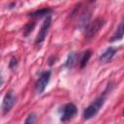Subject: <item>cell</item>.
Segmentation results:
<instances>
[{
	"label": "cell",
	"instance_id": "1",
	"mask_svg": "<svg viewBox=\"0 0 124 124\" xmlns=\"http://www.w3.org/2000/svg\"><path fill=\"white\" fill-rule=\"evenodd\" d=\"M111 88H112L111 83L108 84V86H107V88L104 90V92H103L99 97H97V98L84 109V111H83V119L88 120V119L92 118L93 116H95V115L98 113V111H99L100 108L103 107V105H104V103H105V101H106V96H107V94L109 93V91L111 90Z\"/></svg>",
	"mask_w": 124,
	"mask_h": 124
},
{
	"label": "cell",
	"instance_id": "2",
	"mask_svg": "<svg viewBox=\"0 0 124 124\" xmlns=\"http://www.w3.org/2000/svg\"><path fill=\"white\" fill-rule=\"evenodd\" d=\"M104 19L101 17H98L96 19L93 20V22H91L90 24L87 25V27L85 28V37L86 39H91L93 38L104 26Z\"/></svg>",
	"mask_w": 124,
	"mask_h": 124
},
{
	"label": "cell",
	"instance_id": "3",
	"mask_svg": "<svg viewBox=\"0 0 124 124\" xmlns=\"http://www.w3.org/2000/svg\"><path fill=\"white\" fill-rule=\"evenodd\" d=\"M50 76H51V71H49V70L41 73L38 80L35 83V90L38 94H42L45 91V89L50 79Z\"/></svg>",
	"mask_w": 124,
	"mask_h": 124
},
{
	"label": "cell",
	"instance_id": "4",
	"mask_svg": "<svg viewBox=\"0 0 124 124\" xmlns=\"http://www.w3.org/2000/svg\"><path fill=\"white\" fill-rule=\"evenodd\" d=\"M50 24H51V16H47L46 17V19L44 20V22H43V24H42V26L40 28V31H39V33L37 35V38H36V41H35V45L37 46H40L43 44V42L45 41V39L46 37V34L48 32V29L50 27Z\"/></svg>",
	"mask_w": 124,
	"mask_h": 124
},
{
	"label": "cell",
	"instance_id": "5",
	"mask_svg": "<svg viewBox=\"0 0 124 124\" xmlns=\"http://www.w3.org/2000/svg\"><path fill=\"white\" fill-rule=\"evenodd\" d=\"M77 112H78V109H77L76 105L73 103H68L62 107L60 120L62 122H67L71 120L77 114Z\"/></svg>",
	"mask_w": 124,
	"mask_h": 124
},
{
	"label": "cell",
	"instance_id": "6",
	"mask_svg": "<svg viewBox=\"0 0 124 124\" xmlns=\"http://www.w3.org/2000/svg\"><path fill=\"white\" fill-rule=\"evenodd\" d=\"M16 101V97L14 95L13 91H9L6 93L3 99V103H2V112L4 115L7 114L12 109Z\"/></svg>",
	"mask_w": 124,
	"mask_h": 124
},
{
	"label": "cell",
	"instance_id": "7",
	"mask_svg": "<svg viewBox=\"0 0 124 124\" xmlns=\"http://www.w3.org/2000/svg\"><path fill=\"white\" fill-rule=\"evenodd\" d=\"M117 51V48L116 47H113V46H109L108 47L100 56V61L102 63H108L114 56V54L116 53Z\"/></svg>",
	"mask_w": 124,
	"mask_h": 124
},
{
	"label": "cell",
	"instance_id": "8",
	"mask_svg": "<svg viewBox=\"0 0 124 124\" xmlns=\"http://www.w3.org/2000/svg\"><path fill=\"white\" fill-rule=\"evenodd\" d=\"M124 37V20H122L120 22V24L118 25L117 29L115 30L114 34L110 37L109 42H116V41H120L122 40V38Z\"/></svg>",
	"mask_w": 124,
	"mask_h": 124
},
{
	"label": "cell",
	"instance_id": "9",
	"mask_svg": "<svg viewBox=\"0 0 124 124\" xmlns=\"http://www.w3.org/2000/svg\"><path fill=\"white\" fill-rule=\"evenodd\" d=\"M51 13H52V10L51 9H49V8H43V9L37 10V11L29 14L28 15V17H31V18H41L43 16H49Z\"/></svg>",
	"mask_w": 124,
	"mask_h": 124
},
{
	"label": "cell",
	"instance_id": "10",
	"mask_svg": "<svg viewBox=\"0 0 124 124\" xmlns=\"http://www.w3.org/2000/svg\"><path fill=\"white\" fill-rule=\"evenodd\" d=\"M78 58V53H76V52H71V53H69L68 58H67V60H66V62H65V64H64V67H66V68H68V69L73 68V67L77 64Z\"/></svg>",
	"mask_w": 124,
	"mask_h": 124
},
{
	"label": "cell",
	"instance_id": "11",
	"mask_svg": "<svg viewBox=\"0 0 124 124\" xmlns=\"http://www.w3.org/2000/svg\"><path fill=\"white\" fill-rule=\"evenodd\" d=\"M91 54H92V52H91L90 49L86 50V51L82 54V56H81V58H80V62H79L81 69L84 68V67L87 65V63H88V61H89V59H90V57H91Z\"/></svg>",
	"mask_w": 124,
	"mask_h": 124
},
{
	"label": "cell",
	"instance_id": "12",
	"mask_svg": "<svg viewBox=\"0 0 124 124\" xmlns=\"http://www.w3.org/2000/svg\"><path fill=\"white\" fill-rule=\"evenodd\" d=\"M35 22H29V23H27V24H25V26H24V29H23V36L24 37H27L32 31H33V29H34V27H35Z\"/></svg>",
	"mask_w": 124,
	"mask_h": 124
},
{
	"label": "cell",
	"instance_id": "13",
	"mask_svg": "<svg viewBox=\"0 0 124 124\" xmlns=\"http://www.w3.org/2000/svg\"><path fill=\"white\" fill-rule=\"evenodd\" d=\"M17 66V58L13 56L11 59H10V62H9V68L11 70H15Z\"/></svg>",
	"mask_w": 124,
	"mask_h": 124
},
{
	"label": "cell",
	"instance_id": "14",
	"mask_svg": "<svg viewBox=\"0 0 124 124\" xmlns=\"http://www.w3.org/2000/svg\"><path fill=\"white\" fill-rule=\"evenodd\" d=\"M36 121V114H34V113H31V114H29L28 116H27V118L24 120V123H34Z\"/></svg>",
	"mask_w": 124,
	"mask_h": 124
},
{
	"label": "cell",
	"instance_id": "15",
	"mask_svg": "<svg viewBox=\"0 0 124 124\" xmlns=\"http://www.w3.org/2000/svg\"><path fill=\"white\" fill-rule=\"evenodd\" d=\"M55 60H56V57H54V56H51V57L49 58V60H48V62H49V65H52L53 63H55Z\"/></svg>",
	"mask_w": 124,
	"mask_h": 124
},
{
	"label": "cell",
	"instance_id": "16",
	"mask_svg": "<svg viewBox=\"0 0 124 124\" xmlns=\"http://www.w3.org/2000/svg\"><path fill=\"white\" fill-rule=\"evenodd\" d=\"M123 114H124V112H123Z\"/></svg>",
	"mask_w": 124,
	"mask_h": 124
}]
</instances>
